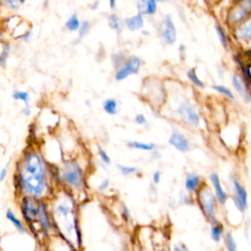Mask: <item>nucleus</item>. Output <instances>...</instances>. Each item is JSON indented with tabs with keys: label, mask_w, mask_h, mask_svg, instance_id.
Here are the masks:
<instances>
[{
	"label": "nucleus",
	"mask_w": 251,
	"mask_h": 251,
	"mask_svg": "<svg viewBox=\"0 0 251 251\" xmlns=\"http://www.w3.org/2000/svg\"><path fill=\"white\" fill-rule=\"evenodd\" d=\"M56 173L43 154L34 147L23 151L15 164L13 185L17 197L48 200L55 193Z\"/></svg>",
	"instance_id": "1"
},
{
	"label": "nucleus",
	"mask_w": 251,
	"mask_h": 251,
	"mask_svg": "<svg viewBox=\"0 0 251 251\" xmlns=\"http://www.w3.org/2000/svg\"><path fill=\"white\" fill-rule=\"evenodd\" d=\"M48 203L54 230L70 245L72 244L71 240H74L75 248L80 249L82 247V233L74 194L63 188L58 193H54L48 199Z\"/></svg>",
	"instance_id": "2"
},
{
	"label": "nucleus",
	"mask_w": 251,
	"mask_h": 251,
	"mask_svg": "<svg viewBox=\"0 0 251 251\" xmlns=\"http://www.w3.org/2000/svg\"><path fill=\"white\" fill-rule=\"evenodd\" d=\"M57 182L71 193L80 192L85 188L86 171L77 159L63 161L55 171Z\"/></svg>",
	"instance_id": "3"
},
{
	"label": "nucleus",
	"mask_w": 251,
	"mask_h": 251,
	"mask_svg": "<svg viewBox=\"0 0 251 251\" xmlns=\"http://www.w3.org/2000/svg\"><path fill=\"white\" fill-rule=\"evenodd\" d=\"M194 200L210 224L219 222V203L209 184L203 183L194 194Z\"/></svg>",
	"instance_id": "4"
},
{
	"label": "nucleus",
	"mask_w": 251,
	"mask_h": 251,
	"mask_svg": "<svg viewBox=\"0 0 251 251\" xmlns=\"http://www.w3.org/2000/svg\"><path fill=\"white\" fill-rule=\"evenodd\" d=\"M19 208L22 220L27 226L28 231H31L33 234H38L36 227L38 200L28 196H21L19 197Z\"/></svg>",
	"instance_id": "5"
},
{
	"label": "nucleus",
	"mask_w": 251,
	"mask_h": 251,
	"mask_svg": "<svg viewBox=\"0 0 251 251\" xmlns=\"http://www.w3.org/2000/svg\"><path fill=\"white\" fill-rule=\"evenodd\" d=\"M174 113L177 120L187 126L197 128L201 125L200 114L188 99L180 100L176 106Z\"/></svg>",
	"instance_id": "6"
},
{
	"label": "nucleus",
	"mask_w": 251,
	"mask_h": 251,
	"mask_svg": "<svg viewBox=\"0 0 251 251\" xmlns=\"http://www.w3.org/2000/svg\"><path fill=\"white\" fill-rule=\"evenodd\" d=\"M36 227L38 234L40 233L43 236H50L55 231L48 200H38Z\"/></svg>",
	"instance_id": "7"
},
{
	"label": "nucleus",
	"mask_w": 251,
	"mask_h": 251,
	"mask_svg": "<svg viewBox=\"0 0 251 251\" xmlns=\"http://www.w3.org/2000/svg\"><path fill=\"white\" fill-rule=\"evenodd\" d=\"M230 183L232 187L231 200L236 208L241 214H244L248 209V193L242 182L235 176L230 177Z\"/></svg>",
	"instance_id": "8"
},
{
	"label": "nucleus",
	"mask_w": 251,
	"mask_h": 251,
	"mask_svg": "<svg viewBox=\"0 0 251 251\" xmlns=\"http://www.w3.org/2000/svg\"><path fill=\"white\" fill-rule=\"evenodd\" d=\"M141 66V60L136 56H130L126 59L121 67L117 70L115 78L116 80H124L131 75H135L138 73Z\"/></svg>",
	"instance_id": "9"
},
{
	"label": "nucleus",
	"mask_w": 251,
	"mask_h": 251,
	"mask_svg": "<svg viewBox=\"0 0 251 251\" xmlns=\"http://www.w3.org/2000/svg\"><path fill=\"white\" fill-rule=\"evenodd\" d=\"M168 143L180 153H186L191 149V142L189 138L177 129H174L171 132L168 138Z\"/></svg>",
	"instance_id": "10"
},
{
	"label": "nucleus",
	"mask_w": 251,
	"mask_h": 251,
	"mask_svg": "<svg viewBox=\"0 0 251 251\" xmlns=\"http://www.w3.org/2000/svg\"><path fill=\"white\" fill-rule=\"evenodd\" d=\"M209 180L213 187V192L217 198L219 205H225L227 202L228 194L224 188L221 178L217 173H212L209 175Z\"/></svg>",
	"instance_id": "11"
},
{
	"label": "nucleus",
	"mask_w": 251,
	"mask_h": 251,
	"mask_svg": "<svg viewBox=\"0 0 251 251\" xmlns=\"http://www.w3.org/2000/svg\"><path fill=\"white\" fill-rule=\"evenodd\" d=\"M162 36L164 41L167 44H174L176 40V26L174 25L173 19L170 15H167L163 21V29H162Z\"/></svg>",
	"instance_id": "12"
},
{
	"label": "nucleus",
	"mask_w": 251,
	"mask_h": 251,
	"mask_svg": "<svg viewBox=\"0 0 251 251\" xmlns=\"http://www.w3.org/2000/svg\"><path fill=\"white\" fill-rule=\"evenodd\" d=\"M231 82L236 90V92L240 95V97L243 99L245 103L250 102V93H249V88H248V83L242 78L238 74H232L231 76Z\"/></svg>",
	"instance_id": "13"
},
{
	"label": "nucleus",
	"mask_w": 251,
	"mask_h": 251,
	"mask_svg": "<svg viewBox=\"0 0 251 251\" xmlns=\"http://www.w3.org/2000/svg\"><path fill=\"white\" fill-rule=\"evenodd\" d=\"M203 179L202 177L196 174V173H188L185 175L184 177V189L187 194H195L196 191L201 187L203 184Z\"/></svg>",
	"instance_id": "14"
},
{
	"label": "nucleus",
	"mask_w": 251,
	"mask_h": 251,
	"mask_svg": "<svg viewBox=\"0 0 251 251\" xmlns=\"http://www.w3.org/2000/svg\"><path fill=\"white\" fill-rule=\"evenodd\" d=\"M5 217L7 219V221L15 227V229L21 233V234H26L28 233V229L27 226H25V224L24 223V221L18 217V215L15 213V211L11 208H8L5 211Z\"/></svg>",
	"instance_id": "15"
},
{
	"label": "nucleus",
	"mask_w": 251,
	"mask_h": 251,
	"mask_svg": "<svg viewBox=\"0 0 251 251\" xmlns=\"http://www.w3.org/2000/svg\"><path fill=\"white\" fill-rule=\"evenodd\" d=\"M12 97L16 101H21L24 103L23 108V114L25 117H28L31 114V108H30V96L27 91L24 90H15L12 94Z\"/></svg>",
	"instance_id": "16"
},
{
	"label": "nucleus",
	"mask_w": 251,
	"mask_h": 251,
	"mask_svg": "<svg viewBox=\"0 0 251 251\" xmlns=\"http://www.w3.org/2000/svg\"><path fill=\"white\" fill-rule=\"evenodd\" d=\"M126 147L130 149L135 150H141L146 152H152L157 149L158 145L153 142H144V141H138V140H129L126 142Z\"/></svg>",
	"instance_id": "17"
},
{
	"label": "nucleus",
	"mask_w": 251,
	"mask_h": 251,
	"mask_svg": "<svg viewBox=\"0 0 251 251\" xmlns=\"http://www.w3.org/2000/svg\"><path fill=\"white\" fill-rule=\"evenodd\" d=\"M138 12L142 15H153L157 10V1L156 0H138L137 1Z\"/></svg>",
	"instance_id": "18"
},
{
	"label": "nucleus",
	"mask_w": 251,
	"mask_h": 251,
	"mask_svg": "<svg viewBox=\"0 0 251 251\" xmlns=\"http://www.w3.org/2000/svg\"><path fill=\"white\" fill-rule=\"evenodd\" d=\"M224 234H225V226L222 223H220V221L214 224H211L210 237L214 242L219 243L223 239Z\"/></svg>",
	"instance_id": "19"
},
{
	"label": "nucleus",
	"mask_w": 251,
	"mask_h": 251,
	"mask_svg": "<svg viewBox=\"0 0 251 251\" xmlns=\"http://www.w3.org/2000/svg\"><path fill=\"white\" fill-rule=\"evenodd\" d=\"M143 23H144L143 15L139 12L135 16L126 18L125 20V24L126 25V27L131 31H135V30L141 28L143 26Z\"/></svg>",
	"instance_id": "20"
},
{
	"label": "nucleus",
	"mask_w": 251,
	"mask_h": 251,
	"mask_svg": "<svg viewBox=\"0 0 251 251\" xmlns=\"http://www.w3.org/2000/svg\"><path fill=\"white\" fill-rule=\"evenodd\" d=\"M119 107H120L119 101L116 100L115 98H107L103 102V110L106 114L110 116L117 115L119 112Z\"/></svg>",
	"instance_id": "21"
},
{
	"label": "nucleus",
	"mask_w": 251,
	"mask_h": 251,
	"mask_svg": "<svg viewBox=\"0 0 251 251\" xmlns=\"http://www.w3.org/2000/svg\"><path fill=\"white\" fill-rule=\"evenodd\" d=\"M223 238L226 251H237V243L234 239L233 234L230 231L225 232Z\"/></svg>",
	"instance_id": "22"
},
{
	"label": "nucleus",
	"mask_w": 251,
	"mask_h": 251,
	"mask_svg": "<svg viewBox=\"0 0 251 251\" xmlns=\"http://www.w3.org/2000/svg\"><path fill=\"white\" fill-rule=\"evenodd\" d=\"M97 154H98V158H99V162L101 164V166H104V169L107 170V166H109L111 164V157L109 156L108 152L102 148V147H98V151H97Z\"/></svg>",
	"instance_id": "23"
},
{
	"label": "nucleus",
	"mask_w": 251,
	"mask_h": 251,
	"mask_svg": "<svg viewBox=\"0 0 251 251\" xmlns=\"http://www.w3.org/2000/svg\"><path fill=\"white\" fill-rule=\"evenodd\" d=\"M118 169H119L120 174L124 176H129L138 174V169L134 166H127V165L120 164V165H118Z\"/></svg>",
	"instance_id": "24"
},
{
	"label": "nucleus",
	"mask_w": 251,
	"mask_h": 251,
	"mask_svg": "<svg viewBox=\"0 0 251 251\" xmlns=\"http://www.w3.org/2000/svg\"><path fill=\"white\" fill-rule=\"evenodd\" d=\"M186 75H187L188 79H189L195 86H197V87H199V88H204V87H205L204 82L198 77V75H197V74H196V72H195L194 69L189 70Z\"/></svg>",
	"instance_id": "25"
},
{
	"label": "nucleus",
	"mask_w": 251,
	"mask_h": 251,
	"mask_svg": "<svg viewBox=\"0 0 251 251\" xmlns=\"http://www.w3.org/2000/svg\"><path fill=\"white\" fill-rule=\"evenodd\" d=\"M79 20L77 18V16L75 14L72 15L68 21L66 22V27L67 29H69L70 31H75V30H77L78 27H79Z\"/></svg>",
	"instance_id": "26"
},
{
	"label": "nucleus",
	"mask_w": 251,
	"mask_h": 251,
	"mask_svg": "<svg viewBox=\"0 0 251 251\" xmlns=\"http://www.w3.org/2000/svg\"><path fill=\"white\" fill-rule=\"evenodd\" d=\"M213 88H214L217 92H219L220 94H223L224 96H226L227 99L234 100V94H233V92H232L229 88H227L226 86L222 85V84H215V85H213Z\"/></svg>",
	"instance_id": "27"
},
{
	"label": "nucleus",
	"mask_w": 251,
	"mask_h": 251,
	"mask_svg": "<svg viewBox=\"0 0 251 251\" xmlns=\"http://www.w3.org/2000/svg\"><path fill=\"white\" fill-rule=\"evenodd\" d=\"M237 34L240 38H244V39H249L250 38V34H251V27H250V24L249 23H245L243 24L238 31Z\"/></svg>",
	"instance_id": "28"
},
{
	"label": "nucleus",
	"mask_w": 251,
	"mask_h": 251,
	"mask_svg": "<svg viewBox=\"0 0 251 251\" xmlns=\"http://www.w3.org/2000/svg\"><path fill=\"white\" fill-rule=\"evenodd\" d=\"M109 25L111 28H113L117 31H121V29H122V22H121L120 18L115 14H113L109 17Z\"/></svg>",
	"instance_id": "29"
},
{
	"label": "nucleus",
	"mask_w": 251,
	"mask_h": 251,
	"mask_svg": "<svg viewBox=\"0 0 251 251\" xmlns=\"http://www.w3.org/2000/svg\"><path fill=\"white\" fill-rule=\"evenodd\" d=\"M133 122L135 125L137 126H148V121H147V118L145 117L144 114L142 113H138L134 116L133 118Z\"/></svg>",
	"instance_id": "30"
},
{
	"label": "nucleus",
	"mask_w": 251,
	"mask_h": 251,
	"mask_svg": "<svg viewBox=\"0 0 251 251\" xmlns=\"http://www.w3.org/2000/svg\"><path fill=\"white\" fill-rule=\"evenodd\" d=\"M216 31H217V34H218V36H219V38H220L221 43L223 44V46H224L225 48H226V47H227V45H228V42H227L226 35V33H225L224 29L222 28V26H220V25H216Z\"/></svg>",
	"instance_id": "31"
},
{
	"label": "nucleus",
	"mask_w": 251,
	"mask_h": 251,
	"mask_svg": "<svg viewBox=\"0 0 251 251\" xmlns=\"http://www.w3.org/2000/svg\"><path fill=\"white\" fill-rule=\"evenodd\" d=\"M121 217L123 218V220H124L126 223H128V222L131 220L130 211H129V209L127 208V206L125 205V204H123L122 207H121Z\"/></svg>",
	"instance_id": "32"
},
{
	"label": "nucleus",
	"mask_w": 251,
	"mask_h": 251,
	"mask_svg": "<svg viewBox=\"0 0 251 251\" xmlns=\"http://www.w3.org/2000/svg\"><path fill=\"white\" fill-rule=\"evenodd\" d=\"M90 28V24L88 21H84L82 24L79 25V27H78V35L79 37H83L89 30Z\"/></svg>",
	"instance_id": "33"
},
{
	"label": "nucleus",
	"mask_w": 251,
	"mask_h": 251,
	"mask_svg": "<svg viewBox=\"0 0 251 251\" xmlns=\"http://www.w3.org/2000/svg\"><path fill=\"white\" fill-rule=\"evenodd\" d=\"M110 184H111V180L108 177H106L100 181V183L97 186V189L99 192H105L109 189Z\"/></svg>",
	"instance_id": "34"
},
{
	"label": "nucleus",
	"mask_w": 251,
	"mask_h": 251,
	"mask_svg": "<svg viewBox=\"0 0 251 251\" xmlns=\"http://www.w3.org/2000/svg\"><path fill=\"white\" fill-rule=\"evenodd\" d=\"M25 0H5V4L11 8V9H14V10H17L19 9L22 4L24 3Z\"/></svg>",
	"instance_id": "35"
},
{
	"label": "nucleus",
	"mask_w": 251,
	"mask_h": 251,
	"mask_svg": "<svg viewBox=\"0 0 251 251\" xmlns=\"http://www.w3.org/2000/svg\"><path fill=\"white\" fill-rule=\"evenodd\" d=\"M172 251H190V249L188 248V246H187L185 243L179 241V242L176 243V244L173 246Z\"/></svg>",
	"instance_id": "36"
},
{
	"label": "nucleus",
	"mask_w": 251,
	"mask_h": 251,
	"mask_svg": "<svg viewBox=\"0 0 251 251\" xmlns=\"http://www.w3.org/2000/svg\"><path fill=\"white\" fill-rule=\"evenodd\" d=\"M9 53H10V47L9 46H5L4 49H3V52L1 53L0 55V65H4L6 63V60L9 56Z\"/></svg>",
	"instance_id": "37"
},
{
	"label": "nucleus",
	"mask_w": 251,
	"mask_h": 251,
	"mask_svg": "<svg viewBox=\"0 0 251 251\" xmlns=\"http://www.w3.org/2000/svg\"><path fill=\"white\" fill-rule=\"evenodd\" d=\"M9 174V164L5 165L4 167H2V169L0 170V182H3Z\"/></svg>",
	"instance_id": "38"
},
{
	"label": "nucleus",
	"mask_w": 251,
	"mask_h": 251,
	"mask_svg": "<svg viewBox=\"0 0 251 251\" xmlns=\"http://www.w3.org/2000/svg\"><path fill=\"white\" fill-rule=\"evenodd\" d=\"M161 178H162V175H161V172L160 171H155L152 175V182L155 184V185H158L160 182H161Z\"/></svg>",
	"instance_id": "39"
},
{
	"label": "nucleus",
	"mask_w": 251,
	"mask_h": 251,
	"mask_svg": "<svg viewBox=\"0 0 251 251\" xmlns=\"http://www.w3.org/2000/svg\"><path fill=\"white\" fill-rule=\"evenodd\" d=\"M116 1L117 0H109V5H110V8L111 9H114L115 6H116Z\"/></svg>",
	"instance_id": "40"
},
{
	"label": "nucleus",
	"mask_w": 251,
	"mask_h": 251,
	"mask_svg": "<svg viewBox=\"0 0 251 251\" xmlns=\"http://www.w3.org/2000/svg\"><path fill=\"white\" fill-rule=\"evenodd\" d=\"M156 1H159V2H164V1H168V0H156Z\"/></svg>",
	"instance_id": "41"
},
{
	"label": "nucleus",
	"mask_w": 251,
	"mask_h": 251,
	"mask_svg": "<svg viewBox=\"0 0 251 251\" xmlns=\"http://www.w3.org/2000/svg\"><path fill=\"white\" fill-rule=\"evenodd\" d=\"M210 1H211V2H218L219 0H210Z\"/></svg>",
	"instance_id": "42"
},
{
	"label": "nucleus",
	"mask_w": 251,
	"mask_h": 251,
	"mask_svg": "<svg viewBox=\"0 0 251 251\" xmlns=\"http://www.w3.org/2000/svg\"><path fill=\"white\" fill-rule=\"evenodd\" d=\"M162 251H169V250H165V249H164V250H162Z\"/></svg>",
	"instance_id": "43"
}]
</instances>
